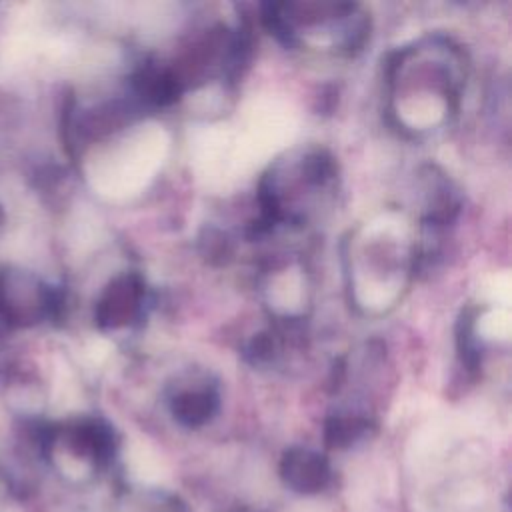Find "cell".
<instances>
[{
	"label": "cell",
	"mask_w": 512,
	"mask_h": 512,
	"mask_svg": "<svg viewBox=\"0 0 512 512\" xmlns=\"http://www.w3.org/2000/svg\"><path fill=\"white\" fill-rule=\"evenodd\" d=\"M280 476L292 490L316 494L330 484L332 470L322 454L308 448H290L280 460Z\"/></svg>",
	"instance_id": "6da1fadb"
},
{
	"label": "cell",
	"mask_w": 512,
	"mask_h": 512,
	"mask_svg": "<svg viewBox=\"0 0 512 512\" xmlns=\"http://www.w3.org/2000/svg\"><path fill=\"white\" fill-rule=\"evenodd\" d=\"M218 410V394L204 386L194 390H182L172 398V414L184 426H202Z\"/></svg>",
	"instance_id": "3957f363"
},
{
	"label": "cell",
	"mask_w": 512,
	"mask_h": 512,
	"mask_svg": "<svg viewBox=\"0 0 512 512\" xmlns=\"http://www.w3.org/2000/svg\"><path fill=\"white\" fill-rule=\"evenodd\" d=\"M368 428H370L368 420L360 416L338 414L326 422L324 438H326V444L332 448H348L354 442H358L362 436H366Z\"/></svg>",
	"instance_id": "277c9868"
},
{
	"label": "cell",
	"mask_w": 512,
	"mask_h": 512,
	"mask_svg": "<svg viewBox=\"0 0 512 512\" xmlns=\"http://www.w3.org/2000/svg\"><path fill=\"white\" fill-rule=\"evenodd\" d=\"M144 304V284L138 276H122L112 282L100 300L98 320L106 328L126 326L140 316Z\"/></svg>",
	"instance_id": "7a4b0ae2"
}]
</instances>
